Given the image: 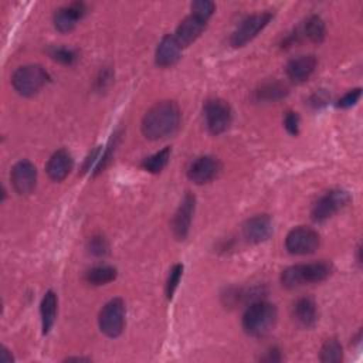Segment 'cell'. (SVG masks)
Returning <instances> with one entry per match:
<instances>
[{
  "label": "cell",
  "instance_id": "obj_9",
  "mask_svg": "<svg viewBox=\"0 0 363 363\" xmlns=\"http://www.w3.org/2000/svg\"><path fill=\"white\" fill-rule=\"evenodd\" d=\"M271 18H272V13H269V11L252 14V16H248L247 18H244L240 23V26L234 30V33L231 34V38H230L231 45L242 47L247 43H250L271 21Z\"/></svg>",
  "mask_w": 363,
  "mask_h": 363
},
{
  "label": "cell",
  "instance_id": "obj_5",
  "mask_svg": "<svg viewBox=\"0 0 363 363\" xmlns=\"http://www.w3.org/2000/svg\"><path fill=\"white\" fill-rule=\"evenodd\" d=\"M350 203V196L347 191L340 189H333L326 191L318 201L313 204L311 217L315 223H323L336 214L339 210L346 207Z\"/></svg>",
  "mask_w": 363,
  "mask_h": 363
},
{
  "label": "cell",
  "instance_id": "obj_15",
  "mask_svg": "<svg viewBox=\"0 0 363 363\" xmlns=\"http://www.w3.org/2000/svg\"><path fill=\"white\" fill-rule=\"evenodd\" d=\"M182 51H183V47L180 45V43L177 41L174 34H167L157 44L156 54H155V62H156V65L163 67V68L172 67L180 60Z\"/></svg>",
  "mask_w": 363,
  "mask_h": 363
},
{
  "label": "cell",
  "instance_id": "obj_2",
  "mask_svg": "<svg viewBox=\"0 0 363 363\" xmlns=\"http://www.w3.org/2000/svg\"><path fill=\"white\" fill-rule=\"evenodd\" d=\"M278 312L274 303L267 301H254L242 315V329L254 337L268 335L277 323Z\"/></svg>",
  "mask_w": 363,
  "mask_h": 363
},
{
  "label": "cell",
  "instance_id": "obj_18",
  "mask_svg": "<svg viewBox=\"0 0 363 363\" xmlns=\"http://www.w3.org/2000/svg\"><path fill=\"white\" fill-rule=\"evenodd\" d=\"M72 166H74V159L71 153L65 149H60L48 159L45 170L51 180L61 182L69 174V172L72 170Z\"/></svg>",
  "mask_w": 363,
  "mask_h": 363
},
{
  "label": "cell",
  "instance_id": "obj_4",
  "mask_svg": "<svg viewBox=\"0 0 363 363\" xmlns=\"http://www.w3.org/2000/svg\"><path fill=\"white\" fill-rule=\"evenodd\" d=\"M48 74L38 64H28L18 67L11 77L13 88L23 96H33L41 91L47 84Z\"/></svg>",
  "mask_w": 363,
  "mask_h": 363
},
{
  "label": "cell",
  "instance_id": "obj_17",
  "mask_svg": "<svg viewBox=\"0 0 363 363\" xmlns=\"http://www.w3.org/2000/svg\"><path fill=\"white\" fill-rule=\"evenodd\" d=\"M316 68V58L312 54L298 55L288 61L286 64V75L291 81L299 84L306 81Z\"/></svg>",
  "mask_w": 363,
  "mask_h": 363
},
{
  "label": "cell",
  "instance_id": "obj_24",
  "mask_svg": "<svg viewBox=\"0 0 363 363\" xmlns=\"http://www.w3.org/2000/svg\"><path fill=\"white\" fill-rule=\"evenodd\" d=\"M325 23L319 16H311L305 26H303V34L313 43H322L325 38Z\"/></svg>",
  "mask_w": 363,
  "mask_h": 363
},
{
  "label": "cell",
  "instance_id": "obj_13",
  "mask_svg": "<svg viewBox=\"0 0 363 363\" xmlns=\"http://www.w3.org/2000/svg\"><path fill=\"white\" fill-rule=\"evenodd\" d=\"M272 233H274V225L268 214H257L248 218L242 225L244 238L252 244H259L267 241L272 235Z\"/></svg>",
  "mask_w": 363,
  "mask_h": 363
},
{
  "label": "cell",
  "instance_id": "obj_28",
  "mask_svg": "<svg viewBox=\"0 0 363 363\" xmlns=\"http://www.w3.org/2000/svg\"><path fill=\"white\" fill-rule=\"evenodd\" d=\"M51 57L55 61H58L61 64H65V65H71L77 60L75 51H72L69 48H65V47H54L51 50Z\"/></svg>",
  "mask_w": 363,
  "mask_h": 363
},
{
  "label": "cell",
  "instance_id": "obj_3",
  "mask_svg": "<svg viewBox=\"0 0 363 363\" xmlns=\"http://www.w3.org/2000/svg\"><path fill=\"white\" fill-rule=\"evenodd\" d=\"M333 267L328 261H316L309 264H298L284 269L281 282L285 288L294 289L306 284H318L329 278Z\"/></svg>",
  "mask_w": 363,
  "mask_h": 363
},
{
  "label": "cell",
  "instance_id": "obj_10",
  "mask_svg": "<svg viewBox=\"0 0 363 363\" xmlns=\"http://www.w3.org/2000/svg\"><path fill=\"white\" fill-rule=\"evenodd\" d=\"M11 184L16 193L26 196L34 191L37 184V169L30 160H20L17 162L10 173Z\"/></svg>",
  "mask_w": 363,
  "mask_h": 363
},
{
  "label": "cell",
  "instance_id": "obj_1",
  "mask_svg": "<svg viewBox=\"0 0 363 363\" xmlns=\"http://www.w3.org/2000/svg\"><path fill=\"white\" fill-rule=\"evenodd\" d=\"M182 113L174 101H160L155 104L142 119V133L150 140L166 139L180 128Z\"/></svg>",
  "mask_w": 363,
  "mask_h": 363
},
{
  "label": "cell",
  "instance_id": "obj_34",
  "mask_svg": "<svg viewBox=\"0 0 363 363\" xmlns=\"http://www.w3.org/2000/svg\"><path fill=\"white\" fill-rule=\"evenodd\" d=\"M67 360L71 362V360H89V359L88 357H67Z\"/></svg>",
  "mask_w": 363,
  "mask_h": 363
},
{
  "label": "cell",
  "instance_id": "obj_22",
  "mask_svg": "<svg viewBox=\"0 0 363 363\" xmlns=\"http://www.w3.org/2000/svg\"><path fill=\"white\" fill-rule=\"evenodd\" d=\"M116 268L111 265H98L86 271L85 279L92 285H105L116 278Z\"/></svg>",
  "mask_w": 363,
  "mask_h": 363
},
{
  "label": "cell",
  "instance_id": "obj_32",
  "mask_svg": "<svg viewBox=\"0 0 363 363\" xmlns=\"http://www.w3.org/2000/svg\"><path fill=\"white\" fill-rule=\"evenodd\" d=\"M262 360H267V362H279L281 360V354H279V350L278 349H271L267 352V356L262 357Z\"/></svg>",
  "mask_w": 363,
  "mask_h": 363
},
{
  "label": "cell",
  "instance_id": "obj_23",
  "mask_svg": "<svg viewBox=\"0 0 363 363\" xmlns=\"http://www.w3.org/2000/svg\"><path fill=\"white\" fill-rule=\"evenodd\" d=\"M170 153H172L170 147H164V149L156 152L155 155L143 159L140 166L149 173H159L166 167V164L170 159Z\"/></svg>",
  "mask_w": 363,
  "mask_h": 363
},
{
  "label": "cell",
  "instance_id": "obj_8",
  "mask_svg": "<svg viewBox=\"0 0 363 363\" xmlns=\"http://www.w3.org/2000/svg\"><path fill=\"white\" fill-rule=\"evenodd\" d=\"M204 119L207 129L213 135H220L225 132L233 121V112L230 105L223 99H208L204 105Z\"/></svg>",
  "mask_w": 363,
  "mask_h": 363
},
{
  "label": "cell",
  "instance_id": "obj_6",
  "mask_svg": "<svg viewBox=\"0 0 363 363\" xmlns=\"http://www.w3.org/2000/svg\"><path fill=\"white\" fill-rule=\"evenodd\" d=\"M99 329L108 337H116L125 326V303L121 298L111 299L99 312Z\"/></svg>",
  "mask_w": 363,
  "mask_h": 363
},
{
  "label": "cell",
  "instance_id": "obj_19",
  "mask_svg": "<svg viewBox=\"0 0 363 363\" xmlns=\"http://www.w3.org/2000/svg\"><path fill=\"white\" fill-rule=\"evenodd\" d=\"M294 319L303 328L315 326L318 320V309L315 301L309 296L299 298L294 305Z\"/></svg>",
  "mask_w": 363,
  "mask_h": 363
},
{
  "label": "cell",
  "instance_id": "obj_16",
  "mask_svg": "<svg viewBox=\"0 0 363 363\" xmlns=\"http://www.w3.org/2000/svg\"><path fill=\"white\" fill-rule=\"evenodd\" d=\"M86 13L84 3H71L69 6L61 7L54 14V26L61 33H68L75 28L78 20H81Z\"/></svg>",
  "mask_w": 363,
  "mask_h": 363
},
{
  "label": "cell",
  "instance_id": "obj_27",
  "mask_svg": "<svg viewBox=\"0 0 363 363\" xmlns=\"http://www.w3.org/2000/svg\"><path fill=\"white\" fill-rule=\"evenodd\" d=\"M214 9H216L214 3L208 1V0H197V1L191 3V13L196 16H200L206 20H208L213 16Z\"/></svg>",
  "mask_w": 363,
  "mask_h": 363
},
{
  "label": "cell",
  "instance_id": "obj_11",
  "mask_svg": "<svg viewBox=\"0 0 363 363\" xmlns=\"http://www.w3.org/2000/svg\"><path fill=\"white\" fill-rule=\"evenodd\" d=\"M194 207L196 197L193 193L187 191L172 220V231L177 240H184L187 237L191 225V218L194 214Z\"/></svg>",
  "mask_w": 363,
  "mask_h": 363
},
{
  "label": "cell",
  "instance_id": "obj_33",
  "mask_svg": "<svg viewBox=\"0 0 363 363\" xmlns=\"http://www.w3.org/2000/svg\"><path fill=\"white\" fill-rule=\"evenodd\" d=\"M0 362H1V363H11V362H13V356H11V354H9V350H7L6 347H1Z\"/></svg>",
  "mask_w": 363,
  "mask_h": 363
},
{
  "label": "cell",
  "instance_id": "obj_31",
  "mask_svg": "<svg viewBox=\"0 0 363 363\" xmlns=\"http://www.w3.org/2000/svg\"><path fill=\"white\" fill-rule=\"evenodd\" d=\"M89 251L94 255H105L108 252V242L104 237H92L89 241Z\"/></svg>",
  "mask_w": 363,
  "mask_h": 363
},
{
  "label": "cell",
  "instance_id": "obj_26",
  "mask_svg": "<svg viewBox=\"0 0 363 363\" xmlns=\"http://www.w3.org/2000/svg\"><path fill=\"white\" fill-rule=\"evenodd\" d=\"M182 275H183V265H182V264H174L173 268H172L170 272H169L167 282H166V295H167V299H172L174 291L177 289V285H179V282H180Z\"/></svg>",
  "mask_w": 363,
  "mask_h": 363
},
{
  "label": "cell",
  "instance_id": "obj_20",
  "mask_svg": "<svg viewBox=\"0 0 363 363\" xmlns=\"http://www.w3.org/2000/svg\"><path fill=\"white\" fill-rule=\"evenodd\" d=\"M57 306L58 299L57 295L52 291H47L43 296L41 305H40V313H41V325H43V333L47 335L51 328L54 326L55 318H57Z\"/></svg>",
  "mask_w": 363,
  "mask_h": 363
},
{
  "label": "cell",
  "instance_id": "obj_12",
  "mask_svg": "<svg viewBox=\"0 0 363 363\" xmlns=\"http://www.w3.org/2000/svg\"><path fill=\"white\" fill-rule=\"evenodd\" d=\"M221 170L218 159L213 156H200L191 162L187 169V177L196 184H204L217 177Z\"/></svg>",
  "mask_w": 363,
  "mask_h": 363
},
{
  "label": "cell",
  "instance_id": "obj_29",
  "mask_svg": "<svg viewBox=\"0 0 363 363\" xmlns=\"http://www.w3.org/2000/svg\"><path fill=\"white\" fill-rule=\"evenodd\" d=\"M284 126L289 135L296 136L299 133V115L296 112L288 111L284 116Z\"/></svg>",
  "mask_w": 363,
  "mask_h": 363
},
{
  "label": "cell",
  "instance_id": "obj_7",
  "mask_svg": "<svg viewBox=\"0 0 363 363\" xmlns=\"http://www.w3.org/2000/svg\"><path fill=\"white\" fill-rule=\"evenodd\" d=\"M319 244V234L313 228L305 225L292 228L285 238V248L288 250V252L295 255L313 254L318 250Z\"/></svg>",
  "mask_w": 363,
  "mask_h": 363
},
{
  "label": "cell",
  "instance_id": "obj_21",
  "mask_svg": "<svg viewBox=\"0 0 363 363\" xmlns=\"http://www.w3.org/2000/svg\"><path fill=\"white\" fill-rule=\"evenodd\" d=\"M288 94V89L284 84L281 82H267L262 84L257 91H255V98L257 101H265V102H275L282 98H285Z\"/></svg>",
  "mask_w": 363,
  "mask_h": 363
},
{
  "label": "cell",
  "instance_id": "obj_14",
  "mask_svg": "<svg viewBox=\"0 0 363 363\" xmlns=\"http://www.w3.org/2000/svg\"><path fill=\"white\" fill-rule=\"evenodd\" d=\"M207 21L206 18L200 17V16H196V14H190L187 16L176 28V33H174V37L177 38V41L180 43V45L184 48V47H189L191 43H194L200 35L201 33L206 30V26H207Z\"/></svg>",
  "mask_w": 363,
  "mask_h": 363
},
{
  "label": "cell",
  "instance_id": "obj_25",
  "mask_svg": "<svg viewBox=\"0 0 363 363\" xmlns=\"http://www.w3.org/2000/svg\"><path fill=\"white\" fill-rule=\"evenodd\" d=\"M320 362L323 363H339L343 359V350L336 339H328L320 349Z\"/></svg>",
  "mask_w": 363,
  "mask_h": 363
},
{
  "label": "cell",
  "instance_id": "obj_30",
  "mask_svg": "<svg viewBox=\"0 0 363 363\" xmlns=\"http://www.w3.org/2000/svg\"><path fill=\"white\" fill-rule=\"evenodd\" d=\"M360 96H362V89L360 88H354V89H352V91H349V92H346L339 101H337V106L339 108H350V106H353L359 99H360Z\"/></svg>",
  "mask_w": 363,
  "mask_h": 363
}]
</instances>
